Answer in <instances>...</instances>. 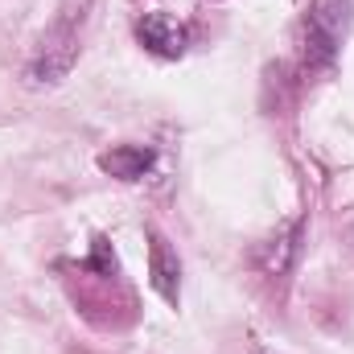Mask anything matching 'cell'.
Here are the masks:
<instances>
[{"label":"cell","mask_w":354,"mask_h":354,"mask_svg":"<svg viewBox=\"0 0 354 354\" xmlns=\"http://www.w3.org/2000/svg\"><path fill=\"white\" fill-rule=\"evenodd\" d=\"M87 4L91 0H66L62 12H58V21L46 29L41 46H37V54H33V62H29V71H25V79H29L33 87H54V83H62V79L71 75V66L79 62V37H83Z\"/></svg>","instance_id":"6da1fadb"},{"label":"cell","mask_w":354,"mask_h":354,"mask_svg":"<svg viewBox=\"0 0 354 354\" xmlns=\"http://www.w3.org/2000/svg\"><path fill=\"white\" fill-rule=\"evenodd\" d=\"M351 25V0H313L305 25H301V54L305 66H330L338 58V46Z\"/></svg>","instance_id":"7a4b0ae2"},{"label":"cell","mask_w":354,"mask_h":354,"mask_svg":"<svg viewBox=\"0 0 354 354\" xmlns=\"http://www.w3.org/2000/svg\"><path fill=\"white\" fill-rule=\"evenodd\" d=\"M149 284L161 292L165 305L177 309V301H181V260L157 227H149Z\"/></svg>","instance_id":"3957f363"},{"label":"cell","mask_w":354,"mask_h":354,"mask_svg":"<svg viewBox=\"0 0 354 354\" xmlns=\"http://www.w3.org/2000/svg\"><path fill=\"white\" fill-rule=\"evenodd\" d=\"M136 37H140L145 50H153L161 58H181L185 54V29L165 12H145L136 21Z\"/></svg>","instance_id":"277c9868"},{"label":"cell","mask_w":354,"mask_h":354,"mask_svg":"<svg viewBox=\"0 0 354 354\" xmlns=\"http://www.w3.org/2000/svg\"><path fill=\"white\" fill-rule=\"evenodd\" d=\"M153 161H157V153L153 149H140V145H120L111 153H99V169L120 177V181H140V177L153 169Z\"/></svg>","instance_id":"5b68a950"},{"label":"cell","mask_w":354,"mask_h":354,"mask_svg":"<svg viewBox=\"0 0 354 354\" xmlns=\"http://www.w3.org/2000/svg\"><path fill=\"white\" fill-rule=\"evenodd\" d=\"M301 231H305V223H284L272 239L264 243V252H260V264H264L268 276H284L292 260H297V252H301Z\"/></svg>","instance_id":"8992f818"}]
</instances>
